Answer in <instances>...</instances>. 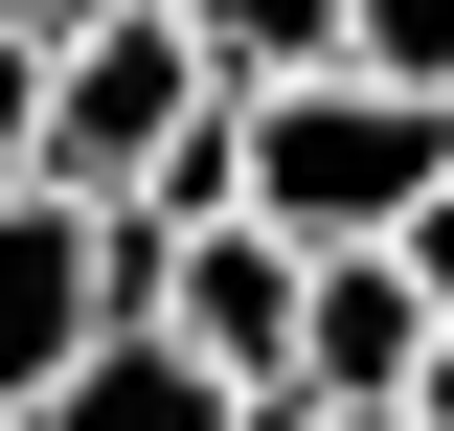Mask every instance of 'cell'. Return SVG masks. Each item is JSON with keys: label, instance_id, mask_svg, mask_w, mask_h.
<instances>
[{"label": "cell", "instance_id": "9", "mask_svg": "<svg viewBox=\"0 0 454 431\" xmlns=\"http://www.w3.org/2000/svg\"><path fill=\"white\" fill-rule=\"evenodd\" d=\"M387 272H409V318H432V364H454V182H432V205L387 227Z\"/></svg>", "mask_w": 454, "mask_h": 431}, {"label": "cell", "instance_id": "6", "mask_svg": "<svg viewBox=\"0 0 454 431\" xmlns=\"http://www.w3.org/2000/svg\"><path fill=\"white\" fill-rule=\"evenodd\" d=\"M182 46H205V91H295V68H340V0H160Z\"/></svg>", "mask_w": 454, "mask_h": 431}, {"label": "cell", "instance_id": "3", "mask_svg": "<svg viewBox=\"0 0 454 431\" xmlns=\"http://www.w3.org/2000/svg\"><path fill=\"white\" fill-rule=\"evenodd\" d=\"M295 295H318V272H295L273 227H182L160 295H137V341H160L182 386H227V409H273V386H295Z\"/></svg>", "mask_w": 454, "mask_h": 431}, {"label": "cell", "instance_id": "8", "mask_svg": "<svg viewBox=\"0 0 454 431\" xmlns=\"http://www.w3.org/2000/svg\"><path fill=\"white\" fill-rule=\"evenodd\" d=\"M340 68L409 91V114H454V0H340Z\"/></svg>", "mask_w": 454, "mask_h": 431}, {"label": "cell", "instance_id": "1", "mask_svg": "<svg viewBox=\"0 0 454 431\" xmlns=\"http://www.w3.org/2000/svg\"><path fill=\"white\" fill-rule=\"evenodd\" d=\"M432 182H454V114L364 91V68H295V91H227V227H273L295 272L387 250V227L432 205Z\"/></svg>", "mask_w": 454, "mask_h": 431}, {"label": "cell", "instance_id": "7", "mask_svg": "<svg viewBox=\"0 0 454 431\" xmlns=\"http://www.w3.org/2000/svg\"><path fill=\"white\" fill-rule=\"evenodd\" d=\"M23 431H227V386H182L160 341H91V364H68V386H46Z\"/></svg>", "mask_w": 454, "mask_h": 431}, {"label": "cell", "instance_id": "5", "mask_svg": "<svg viewBox=\"0 0 454 431\" xmlns=\"http://www.w3.org/2000/svg\"><path fill=\"white\" fill-rule=\"evenodd\" d=\"M409 364H432L409 272H387V250H340L318 295H295V409H409Z\"/></svg>", "mask_w": 454, "mask_h": 431}, {"label": "cell", "instance_id": "4", "mask_svg": "<svg viewBox=\"0 0 454 431\" xmlns=\"http://www.w3.org/2000/svg\"><path fill=\"white\" fill-rule=\"evenodd\" d=\"M91 364V227L68 205H0V431Z\"/></svg>", "mask_w": 454, "mask_h": 431}, {"label": "cell", "instance_id": "10", "mask_svg": "<svg viewBox=\"0 0 454 431\" xmlns=\"http://www.w3.org/2000/svg\"><path fill=\"white\" fill-rule=\"evenodd\" d=\"M23 114H46V46L0 23V205H23Z\"/></svg>", "mask_w": 454, "mask_h": 431}, {"label": "cell", "instance_id": "2", "mask_svg": "<svg viewBox=\"0 0 454 431\" xmlns=\"http://www.w3.org/2000/svg\"><path fill=\"white\" fill-rule=\"evenodd\" d=\"M205 114H227V91H205V46H182L160 0H137V23H68V46H46V114H23V205H68V227L137 205Z\"/></svg>", "mask_w": 454, "mask_h": 431}, {"label": "cell", "instance_id": "11", "mask_svg": "<svg viewBox=\"0 0 454 431\" xmlns=\"http://www.w3.org/2000/svg\"><path fill=\"white\" fill-rule=\"evenodd\" d=\"M0 23H23V46H68V23H137V0H0Z\"/></svg>", "mask_w": 454, "mask_h": 431}]
</instances>
